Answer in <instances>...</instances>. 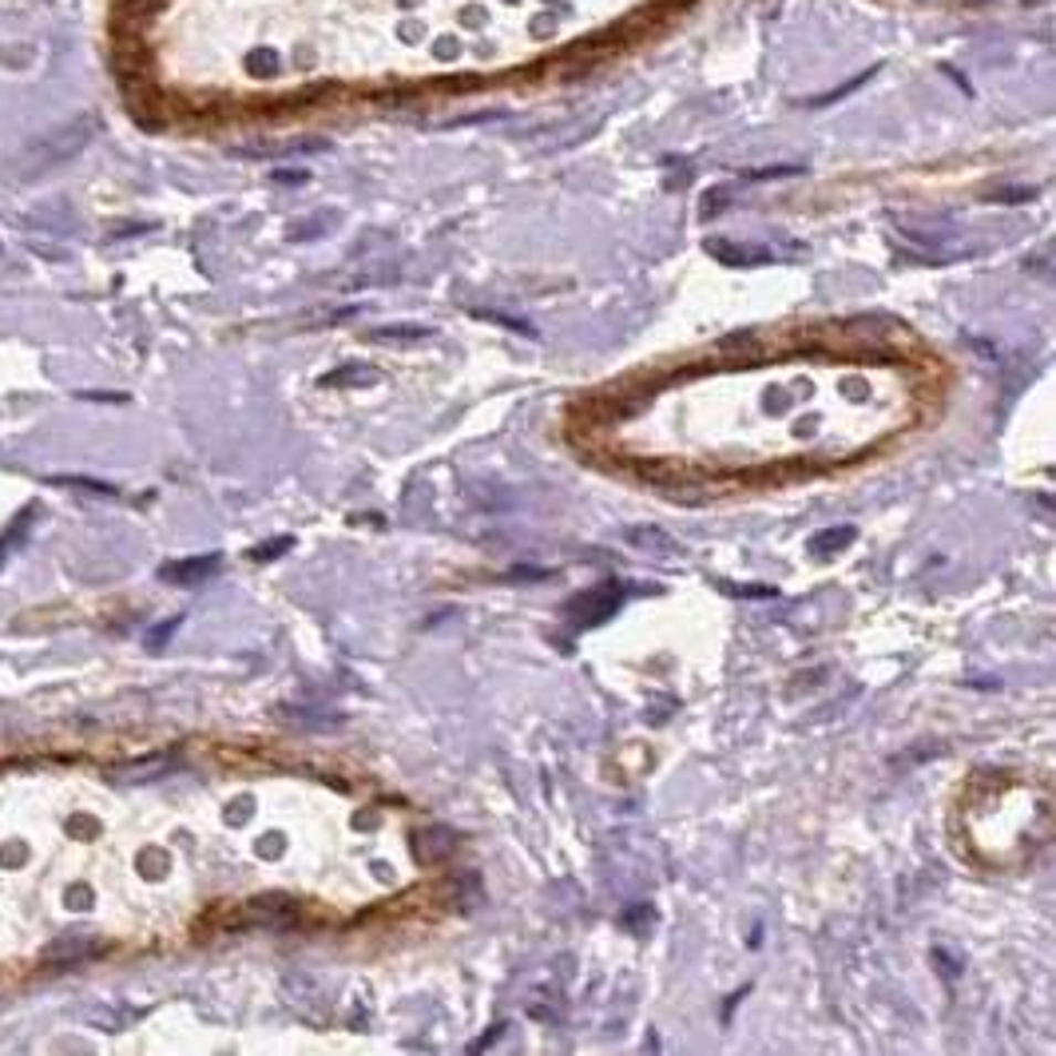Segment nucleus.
Listing matches in <instances>:
<instances>
[{"mask_svg":"<svg viewBox=\"0 0 1056 1056\" xmlns=\"http://www.w3.org/2000/svg\"><path fill=\"white\" fill-rule=\"evenodd\" d=\"M624 604V592L620 584H604V588H592L584 592V596H576V600L564 604V616H568L576 628H588V624H604L611 620V611Z\"/></svg>","mask_w":1056,"mask_h":1056,"instance_id":"obj_1","label":"nucleus"},{"mask_svg":"<svg viewBox=\"0 0 1056 1056\" xmlns=\"http://www.w3.org/2000/svg\"><path fill=\"white\" fill-rule=\"evenodd\" d=\"M219 568V556H195V561H184V564H167L164 568V581H175V584H199L207 581L211 572Z\"/></svg>","mask_w":1056,"mask_h":1056,"instance_id":"obj_2","label":"nucleus"},{"mask_svg":"<svg viewBox=\"0 0 1056 1056\" xmlns=\"http://www.w3.org/2000/svg\"><path fill=\"white\" fill-rule=\"evenodd\" d=\"M854 529L850 524H834V529H826V533H818V536H811V553L814 556H834V553H843L846 544H854Z\"/></svg>","mask_w":1056,"mask_h":1056,"instance_id":"obj_3","label":"nucleus"},{"mask_svg":"<svg viewBox=\"0 0 1056 1056\" xmlns=\"http://www.w3.org/2000/svg\"><path fill=\"white\" fill-rule=\"evenodd\" d=\"M628 541H631V544H644V548H656V553H663V556H676V553H679V544L671 541V536L656 533V529H628Z\"/></svg>","mask_w":1056,"mask_h":1056,"instance_id":"obj_4","label":"nucleus"},{"mask_svg":"<svg viewBox=\"0 0 1056 1056\" xmlns=\"http://www.w3.org/2000/svg\"><path fill=\"white\" fill-rule=\"evenodd\" d=\"M719 588L728 592V596H743V600H775L778 588H771V584H719Z\"/></svg>","mask_w":1056,"mask_h":1056,"instance_id":"obj_5","label":"nucleus"},{"mask_svg":"<svg viewBox=\"0 0 1056 1056\" xmlns=\"http://www.w3.org/2000/svg\"><path fill=\"white\" fill-rule=\"evenodd\" d=\"M378 374L374 369H342V374H326L322 386H346V381H374Z\"/></svg>","mask_w":1056,"mask_h":1056,"instance_id":"obj_6","label":"nucleus"},{"mask_svg":"<svg viewBox=\"0 0 1056 1056\" xmlns=\"http://www.w3.org/2000/svg\"><path fill=\"white\" fill-rule=\"evenodd\" d=\"M426 334H433L429 326H386V330H374V338H426Z\"/></svg>","mask_w":1056,"mask_h":1056,"instance_id":"obj_7","label":"nucleus"},{"mask_svg":"<svg viewBox=\"0 0 1056 1056\" xmlns=\"http://www.w3.org/2000/svg\"><path fill=\"white\" fill-rule=\"evenodd\" d=\"M291 536H279V541H271V544H259V548H251V556L254 561H271V556H279V553H286L291 548Z\"/></svg>","mask_w":1056,"mask_h":1056,"instance_id":"obj_8","label":"nucleus"},{"mask_svg":"<svg viewBox=\"0 0 1056 1056\" xmlns=\"http://www.w3.org/2000/svg\"><path fill=\"white\" fill-rule=\"evenodd\" d=\"M501 1033H504V1025L489 1028V1037H481V1041H477V1045H473V1053H481V1048H489V1045H493L496 1037H501Z\"/></svg>","mask_w":1056,"mask_h":1056,"instance_id":"obj_9","label":"nucleus"}]
</instances>
